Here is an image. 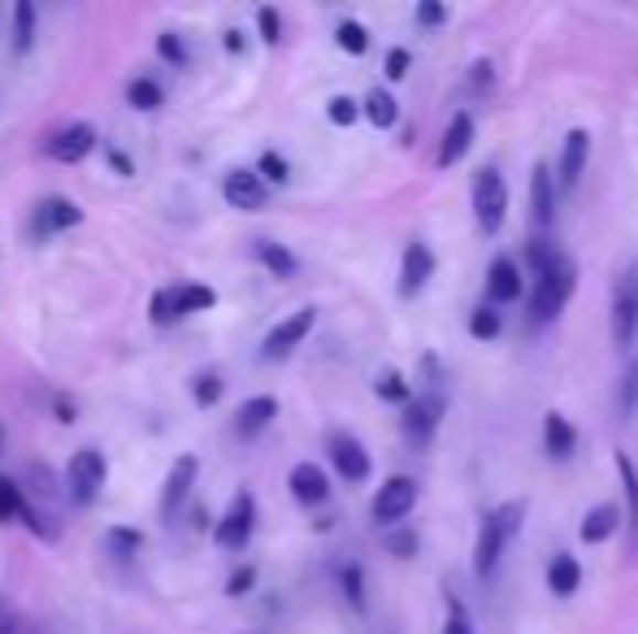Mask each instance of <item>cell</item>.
Here are the masks:
<instances>
[{"mask_svg":"<svg viewBox=\"0 0 638 634\" xmlns=\"http://www.w3.org/2000/svg\"><path fill=\"white\" fill-rule=\"evenodd\" d=\"M573 287H577V270H573V261H565V257H556L543 275H534V300H530L534 322H552L569 304Z\"/></svg>","mask_w":638,"mask_h":634,"instance_id":"obj_1","label":"cell"},{"mask_svg":"<svg viewBox=\"0 0 638 634\" xmlns=\"http://www.w3.org/2000/svg\"><path fill=\"white\" fill-rule=\"evenodd\" d=\"M521 513H526V504H504L496 508L487 522H483V535H478V548H474V573H491L496 561L504 557V544L517 535V526H521Z\"/></svg>","mask_w":638,"mask_h":634,"instance_id":"obj_2","label":"cell"},{"mask_svg":"<svg viewBox=\"0 0 638 634\" xmlns=\"http://www.w3.org/2000/svg\"><path fill=\"white\" fill-rule=\"evenodd\" d=\"M105 456L96 448H78L66 465V495H71L78 508H91L100 492H105Z\"/></svg>","mask_w":638,"mask_h":634,"instance_id":"obj_3","label":"cell"},{"mask_svg":"<svg viewBox=\"0 0 638 634\" xmlns=\"http://www.w3.org/2000/svg\"><path fill=\"white\" fill-rule=\"evenodd\" d=\"M252 530H257V499H252V492H235V499L221 513V522L213 526V539H217V548L239 552V548H248Z\"/></svg>","mask_w":638,"mask_h":634,"instance_id":"obj_4","label":"cell"},{"mask_svg":"<svg viewBox=\"0 0 638 634\" xmlns=\"http://www.w3.org/2000/svg\"><path fill=\"white\" fill-rule=\"evenodd\" d=\"M504 213H508V187H504L499 170L483 165L478 179H474V217H478V226L487 235H496L499 226H504Z\"/></svg>","mask_w":638,"mask_h":634,"instance_id":"obj_5","label":"cell"},{"mask_svg":"<svg viewBox=\"0 0 638 634\" xmlns=\"http://www.w3.org/2000/svg\"><path fill=\"white\" fill-rule=\"evenodd\" d=\"M638 335V266L626 270V279L613 291V344L630 348Z\"/></svg>","mask_w":638,"mask_h":634,"instance_id":"obj_6","label":"cell"},{"mask_svg":"<svg viewBox=\"0 0 638 634\" xmlns=\"http://www.w3.org/2000/svg\"><path fill=\"white\" fill-rule=\"evenodd\" d=\"M413 504H418V483L404 479V474H396V479H387V483L378 487L374 504H369V513H374V522L396 526V522H404V517L413 513Z\"/></svg>","mask_w":638,"mask_h":634,"instance_id":"obj_7","label":"cell"},{"mask_svg":"<svg viewBox=\"0 0 638 634\" xmlns=\"http://www.w3.org/2000/svg\"><path fill=\"white\" fill-rule=\"evenodd\" d=\"M313 322H317V309H295L291 318H283L270 335H266V361H283V356H291L304 340H309V331H313Z\"/></svg>","mask_w":638,"mask_h":634,"instance_id":"obj_8","label":"cell"},{"mask_svg":"<svg viewBox=\"0 0 638 634\" xmlns=\"http://www.w3.org/2000/svg\"><path fill=\"white\" fill-rule=\"evenodd\" d=\"M83 222V209L66 201V196H44L35 213H31V235L35 239H53V235H62V230H71Z\"/></svg>","mask_w":638,"mask_h":634,"instance_id":"obj_9","label":"cell"},{"mask_svg":"<svg viewBox=\"0 0 638 634\" xmlns=\"http://www.w3.org/2000/svg\"><path fill=\"white\" fill-rule=\"evenodd\" d=\"M196 474H201V461L187 452V456H179L174 465H170V474H165V487H161V517L165 522H174L179 517V508L187 504V495H192V483H196Z\"/></svg>","mask_w":638,"mask_h":634,"instance_id":"obj_10","label":"cell"},{"mask_svg":"<svg viewBox=\"0 0 638 634\" xmlns=\"http://www.w3.org/2000/svg\"><path fill=\"white\" fill-rule=\"evenodd\" d=\"M221 196H226V205H230V209L257 213V209H266L270 187L257 179V170H230V174L221 179Z\"/></svg>","mask_w":638,"mask_h":634,"instance_id":"obj_11","label":"cell"},{"mask_svg":"<svg viewBox=\"0 0 638 634\" xmlns=\"http://www.w3.org/2000/svg\"><path fill=\"white\" fill-rule=\"evenodd\" d=\"M91 148H96V131H91L87 122H71V127L53 131L48 143H44V152H48L53 161H62V165H78Z\"/></svg>","mask_w":638,"mask_h":634,"instance_id":"obj_12","label":"cell"},{"mask_svg":"<svg viewBox=\"0 0 638 634\" xmlns=\"http://www.w3.org/2000/svg\"><path fill=\"white\" fill-rule=\"evenodd\" d=\"M331 461H335L339 479H348V483L369 479V452L356 443L353 434H331Z\"/></svg>","mask_w":638,"mask_h":634,"instance_id":"obj_13","label":"cell"},{"mask_svg":"<svg viewBox=\"0 0 638 634\" xmlns=\"http://www.w3.org/2000/svg\"><path fill=\"white\" fill-rule=\"evenodd\" d=\"M439 413H443L439 396H418V400H409V405H404V434H409L418 448H425L430 434L439 430Z\"/></svg>","mask_w":638,"mask_h":634,"instance_id":"obj_14","label":"cell"},{"mask_svg":"<svg viewBox=\"0 0 638 634\" xmlns=\"http://www.w3.org/2000/svg\"><path fill=\"white\" fill-rule=\"evenodd\" d=\"M430 275H434V252L418 239L404 248V261H400V295H418Z\"/></svg>","mask_w":638,"mask_h":634,"instance_id":"obj_15","label":"cell"},{"mask_svg":"<svg viewBox=\"0 0 638 634\" xmlns=\"http://www.w3.org/2000/svg\"><path fill=\"white\" fill-rule=\"evenodd\" d=\"M286 487H291V495H295L300 504H326V495H331V479H326V470H322V465L300 461V465L291 470Z\"/></svg>","mask_w":638,"mask_h":634,"instance_id":"obj_16","label":"cell"},{"mask_svg":"<svg viewBox=\"0 0 638 634\" xmlns=\"http://www.w3.org/2000/svg\"><path fill=\"white\" fill-rule=\"evenodd\" d=\"M469 143H474V118L461 109V114L447 122V131H443V143H439V157H434V161L447 170V165H456V161L469 152Z\"/></svg>","mask_w":638,"mask_h":634,"instance_id":"obj_17","label":"cell"},{"mask_svg":"<svg viewBox=\"0 0 638 634\" xmlns=\"http://www.w3.org/2000/svg\"><path fill=\"white\" fill-rule=\"evenodd\" d=\"M274 418H279V400H274V396H252V400L239 405V413H235V430H239L244 439H252V434H261Z\"/></svg>","mask_w":638,"mask_h":634,"instance_id":"obj_18","label":"cell"},{"mask_svg":"<svg viewBox=\"0 0 638 634\" xmlns=\"http://www.w3.org/2000/svg\"><path fill=\"white\" fill-rule=\"evenodd\" d=\"M530 205H534V222L552 226V217H556V179H552V170L543 161L530 174Z\"/></svg>","mask_w":638,"mask_h":634,"instance_id":"obj_19","label":"cell"},{"mask_svg":"<svg viewBox=\"0 0 638 634\" xmlns=\"http://www.w3.org/2000/svg\"><path fill=\"white\" fill-rule=\"evenodd\" d=\"M586 157H591V136L586 131H569L565 152H561V187H577V179L586 170Z\"/></svg>","mask_w":638,"mask_h":634,"instance_id":"obj_20","label":"cell"},{"mask_svg":"<svg viewBox=\"0 0 638 634\" xmlns=\"http://www.w3.org/2000/svg\"><path fill=\"white\" fill-rule=\"evenodd\" d=\"M252 252H257V261H261L274 279H295V270H300L295 252L283 248V244H274V239H257V244H252Z\"/></svg>","mask_w":638,"mask_h":634,"instance_id":"obj_21","label":"cell"},{"mask_svg":"<svg viewBox=\"0 0 638 634\" xmlns=\"http://www.w3.org/2000/svg\"><path fill=\"white\" fill-rule=\"evenodd\" d=\"M487 295L499 300V304L521 295V275H517V266H512L508 257H496V261H491V270H487Z\"/></svg>","mask_w":638,"mask_h":634,"instance_id":"obj_22","label":"cell"},{"mask_svg":"<svg viewBox=\"0 0 638 634\" xmlns=\"http://www.w3.org/2000/svg\"><path fill=\"white\" fill-rule=\"evenodd\" d=\"M170 295H174V309H179V318H187V313H201V309H213L217 304V291L205 287V282H179V287H170Z\"/></svg>","mask_w":638,"mask_h":634,"instance_id":"obj_23","label":"cell"},{"mask_svg":"<svg viewBox=\"0 0 638 634\" xmlns=\"http://www.w3.org/2000/svg\"><path fill=\"white\" fill-rule=\"evenodd\" d=\"M360 114L378 127V131H387V127H396V118H400V109H396V96L387 92V87H374L365 100H360Z\"/></svg>","mask_w":638,"mask_h":634,"instance_id":"obj_24","label":"cell"},{"mask_svg":"<svg viewBox=\"0 0 638 634\" xmlns=\"http://www.w3.org/2000/svg\"><path fill=\"white\" fill-rule=\"evenodd\" d=\"M543 448H548L556 461H565L569 452L577 448V430H573L561 413H548V422H543Z\"/></svg>","mask_w":638,"mask_h":634,"instance_id":"obj_25","label":"cell"},{"mask_svg":"<svg viewBox=\"0 0 638 634\" xmlns=\"http://www.w3.org/2000/svg\"><path fill=\"white\" fill-rule=\"evenodd\" d=\"M617 522H621L617 504H595V508L586 513V522H582V539H586V544H604V539L617 530Z\"/></svg>","mask_w":638,"mask_h":634,"instance_id":"obj_26","label":"cell"},{"mask_svg":"<svg viewBox=\"0 0 638 634\" xmlns=\"http://www.w3.org/2000/svg\"><path fill=\"white\" fill-rule=\"evenodd\" d=\"M577 582H582V565H577V557H569V552L552 557V565H548V587H552L556 595H573Z\"/></svg>","mask_w":638,"mask_h":634,"instance_id":"obj_27","label":"cell"},{"mask_svg":"<svg viewBox=\"0 0 638 634\" xmlns=\"http://www.w3.org/2000/svg\"><path fill=\"white\" fill-rule=\"evenodd\" d=\"M13 53L18 57H26L31 53V44H35V4L31 0H18L13 4Z\"/></svg>","mask_w":638,"mask_h":634,"instance_id":"obj_28","label":"cell"},{"mask_svg":"<svg viewBox=\"0 0 638 634\" xmlns=\"http://www.w3.org/2000/svg\"><path fill=\"white\" fill-rule=\"evenodd\" d=\"M105 548H109V557H118V561H131V557H140V552H143V535H140V530H131V526H109V535H105Z\"/></svg>","mask_w":638,"mask_h":634,"instance_id":"obj_29","label":"cell"},{"mask_svg":"<svg viewBox=\"0 0 638 634\" xmlns=\"http://www.w3.org/2000/svg\"><path fill=\"white\" fill-rule=\"evenodd\" d=\"M127 100H131L140 114H152V109L165 105V92H161L156 78H131V83H127Z\"/></svg>","mask_w":638,"mask_h":634,"instance_id":"obj_30","label":"cell"},{"mask_svg":"<svg viewBox=\"0 0 638 634\" xmlns=\"http://www.w3.org/2000/svg\"><path fill=\"white\" fill-rule=\"evenodd\" d=\"M335 44H339L348 57H365V53H369V31H365L360 22L348 18V22H339V26H335Z\"/></svg>","mask_w":638,"mask_h":634,"instance_id":"obj_31","label":"cell"},{"mask_svg":"<svg viewBox=\"0 0 638 634\" xmlns=\"http://www.w3.org/2000/svg\"><path fill=\"white\" fill-rule=\"evenodd\" d=\"M156 57H161L165 66L183 71V66H187V44H183L174 31H161V35H156Z\"/></svg>","mask_w":638,"mask_h":634,"instance_id":"obj_32","label":"cell"},{"mask_svg":"<svg viewBox=\"0 0 638 634\" xmlns=\"http://www.w3.org/2000/svg\"><path fill=\"white\" fill-rule=\"evenodd\" d=\"M221 391H226L221 374H196V383H192V400H196L201 409H213V405L221 400Z\"/></svg>","mask_w":638,"mask_h":634,"instance_id":"obj_33","label":"cell"},{"mask_svg":"<svg viewBox=\"0 0 638 634\" xmlns=\"http://www.w3.org/2000/svg\"><path fill=\"white\" fill-rule=\"evenodd\" d=\"M22 487L13 483V479H0V526H9V522H18L22 517Z\"/></svg>","mask_w":638,"mask_h":634,"instance_id":"obj_34","label":"cell"},{"mask_svg":"<svg viewBox=\"0 0 638 634\" xmlns=\"http://www.w3.org/2000/svg\"><path fill=\"white\" fill-rule=\"evenodd\" d=\"M257 179L270 187V183H286L291 179V165H286L283 152H261V161H257Z\"/></svg>","mask_w":638,"mask_h":634,"instance_id":"obj_35","label":"cell"},{"mask_svg":"<svg viewBox=\"0 0 638 634\" xmlns=\"http://www.w3.org/2000/svg\"><path fill=\"white\" fill-rule=\"evenodd\" d=\"M469 335H474V340H496L499 335V313L491 304H483V309L469 313Z\"/></svg>","mask_w":638,"mask_h":634,"instance_id":"obj_36","label":"cell"},{"mask_svg":"<svg viewBox=\"0 0 638 634\" xmlns=\"http://www.w3.org/2000/svg\"><path fill=\"white\" fill-rule=\"evenodd\" d=\"M617 470H621V483H626V499H630V526H635V535H638V470H635V461L621 452L617 456Z\"/></svg>","mask_w":638,"mask_h":634,"instance_id":"obj_37","label":"cell"},{"mask_svg":"<svg viewBox=\"0 0 638 634\" xmlns=\"http://www.w3.org/2000/svg\"><path fill=\"white\" fill-rule=\"evenodd\" d=\"M152 326H174L179 322V309H174V295H170V287H161V291H152Z\"/></svg>","mask_w":638,"mask_h":634,"instance_id":"obj_38","label":"cell"},{"mask_svg":"<svg viewBox=\"0 0 638 634\" xmlns=\"http://www.w3.org/2000/svg\"><path fill=\"white\" fill-rule=\"evenodd\" d=\"M378 396H382V400H391V405H409V400H413L409 383H404L396 369H387V374L378 378Z\"/></svg>","mask_w":638,"mask_h":634,"instance_id":"obj_39","label":"cell"},{"mask_svg":"<svg viewBox=\"0 0 638 634\" xmlns=\"http://www.w3.org/2000/svg\"><path fill=\"white\" fill-rule=\"evenodd\" d=\"M326 118H331L335 127H353L356 118H360V105H356L353 96H335V100L326 105Z\"/></svg>","mask_w":638,"mask_h":634,"instance_id":"obj_40","label":"cell"},{"mask_svg":"<svg viewBox=\"0 0 638 634\" xmlns=\"http://www.w3.org/2000/svg\"><path fill=\"white\" fill-rule=\"evenodd\" d=\"M257 31H261V40L266 44H279L283 40V18H279V9H257Z\"/></svg>","mask_w":638,"mask_h":634,"instance_id":"obj_41","label":"cell"},{"mask_svg":"<svg viewBox=\"0 0 638 634\" xmlns=\"http://www.w3.org/2000/svg\"><path fill=\"white\" fill-rule=\"evenodd\" d=\"M344 595L356 613L365 609V578H360V565H344Z\"/></svg>","mask_w":638,"mask_h":634,"instance_id":"obj_42","label":"cell"},{"mask_svg":"<svg viewBox=\"0 0 638 634\" xmlns=\"http://www.w3.org/2000/svg\"><path fill=\"white\" fill-rule=\"evenodd\" d=\"M387 552H391V557H404V561L418 557V535H413V530H391V535H387Z\"/></svg>","mask_w":638,"mask_h":634,"instance_id":"obj_43","label":"cell"},{"mask_svg":"<svg viewBox=\"0 0 638 634\" xmlns=\"http://www.w3.org/2000/svg\"><path fill=\"white\" fill-rule=\"evenodd\" d=\"M252 587H257V569H252V565H239V569L226 578V595H235V600L248 595Z\"/></svg>","mask_w":638,"mask_h":634,"instance_id":"obj_44","label":"cell"},{"mask_svg":"<svg viewBox=\"0 0 638 634\" xmlns=\"http://www.w3.org/2000/svg\"><path fill=\"white\" fill-rule=\"evenodd\" d=\"M635 409H638V361L626 369V387H621V413L635 418Z\"/></svg>","mask_w":638,"mask_h":634,"instance_id":"obj_45","label":"cell"},{"mask_svg":"<svg viewBox=\"0 0 638 634\" xmlns=\"http://www.w3.org/2000/svg\"><path fill=\"white\" fill-rule=\"evenodd\" d=\"M409 66H413L409 49H391V53H387V66H382V71H387V78H391V83H400V78L409 74Z\"/></svg>","mask_w":638,"mask_h":634,"instance_id":"obj_46","label":"cell"},{"mask_svg":"<svg viewBox=\"0 0 638 634\" xmlns=\"http://www.w3.org/2000/svg\"><path fill=\"white\" fill-rule=\"evenodd\" d=\"M443 22H447V4H439V0L418 4V26H443Z\"/></svg>","mask_w":638,"mask_h":634,"instance_id":"obj_47","label":"cell"},{"mask_svg":"<svg viewBox=\"0 0 638 634\" xmlns=\"http://www.w3.org/2000/svg\"><path fill=\"white\" fill-rule=\"evenodd\" d=\"M443 634H474V626H469V617H465L461 604H452V617H447V631Z\"/></svg>","mask_w":638,"mask_h":634,"instance_id":"obj_48","label":"cell"},{"mask_svg":"<svg viewBox=\"0 0 638 634\" xmlns=\"http://www.w3.org/2000/svg\"><path fill=\"white\" fill-rule=\"evenodd\" d=\"M109 161H113V165H118V170H122V174H127V179H131V174H136V165H131V157H127V152H122V148H109Z\"/></svg>","mask_w":638,"mask_h":634,"instance_id":"obj_49","label":"cell"},{"mask_svg":"<svg viewBox=\"0 0 638 634\" xmlns=\"http://www.w3.org/2000/svg\"><path fill=\"white\" fill-rule=\"evenodd\" d=\"M226 53H244V35L239 31H226Z\"/></svg>","mask_w":638,"mask_h":634,"instance_id":"obj_50","label":"cell"},{"mask_svg":"<svg viewBox=\"0 0 638 634\" xmlns=\"http://www.w3.org/2000/svg\"><path fill=\"white\" fill-rule=\"evenodd\" d=\"M0 634H18V631H13V622H4V626H0Z\"/></svg>","mask_w":638,"mask_h":634,"instance_id":"obj_51","label":"cell"}]
</instances>
